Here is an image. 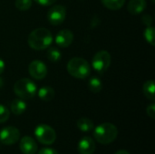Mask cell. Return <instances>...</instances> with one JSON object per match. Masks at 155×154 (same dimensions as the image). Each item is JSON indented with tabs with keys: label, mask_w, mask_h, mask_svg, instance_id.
I'll return each instance as SVG.
<instances>
[{
	"label": "cell",
	"mask_w": 155,
	"mask_h": 154,
	"mask_svg": "<svg viewBox=\"0 0 155 154\" xmlns=\"http://www.w3.org/2000/svg\"><path fill=\"white\" fill-rule=\"evenodd\" d=\"M54 37L52 33L45 27H39L33 30L27 38L28 45L34 50H45L53 43Z\"/></svg>",
	"instance_id": "6da1fadb"
},
{
	"label": "cell",
	"mask_w": 155,
	"mask_h": 154,
	"mask_svg": "<svg viewBox=\"0 0 155 154\" xmlns=\"http://www.w3.org/2000/svg\"><path fill=\"white\" fill-rule=\"evenodd\" d=\"M118 135L117 127L110 123H104L94 128V137L100 144L107 145L115 141Z\"/></svg>",
	"instance_id": "7a4b0ae2"
},
{
	"label": "cell",
	"mask_w": 155,
	"mask_h": 154,
	"mask_svg": "<svg viewBox=\"0 0 155 154\" xmlns=\"http://www.w3.org/2000/svg\"><path fill=\"white\" fill-rule=\"evenodd\" d=\"M70 75L77 79H85L90 75V64L82 57H74L69 60L66 66Z\"/></svg>",
	"instance_id": "3957f363"
},
{
	"label": "cell",
	"mask_w": 155,
	"mask_h": 154,
	"mask_svg": "<svg viewBox=\"0 0 155 154\" xmlns=\"http://www.w3.org/2000/svg\"><path fill=\"white\" fill-rule=\"evenodd\" d=\"M14 92L22 100H29L35 97L37 93L36 84L28 78H22L14 84Z\"/></svg>",
	"instance_id": "277c9868"
},
{
	"label": "cell",
	"mask_w": 155,
	"mask_h": 154,
	"mask_svg": "<svg viewBox=\"0 0 155 154\" xmlns=\"http://www.w3.org/2000/svg\"><path fill=\"white\" fill-rule=\"evenodd\" d=\"M35 135L37 141L45 145H51L56 140L55 131L47 124H39L35 130Z\"/></svg>",
	"instance_id": "5b68a950"
},
{
	"label": "cell",
	"mask_w": 155,
	"mask_h": 154,
	"mask_svg": "<svg viewBox=\"0 0 155 154\" xmlns=\"http://www.w3.org/2000/svg\"><path fill=\"white\" fill-rule=\"evenodd\" d=\"M112 57L109 52L102 50L97 52L92 59V66L95 71L102 74L105 72L111 65Z\"/></svg>",
	"instance_id": "8992f818"
},
{
	"label": "cell",
	"mask_w": 155,
	"mask_h": 154,
	"mask_svg": "<svg viewBox=\"0 0 155 154\" xmlns=\"http://www.w3.org/2000/svg\"><path fill=\"white\" fill-rule=\"evenodd\" d=\"M66 17V8L62 5H55L49 8L46 18L52 25H59L64 23Z\"/></svg>",
	"instance_id": "52a82bcc"
},
{
	"label": "cell",
	"mask_w": 155,
	"mask_h": 154,
	"mask_svg": "<svg viewBox=\"0 0 155 154\" xmlns=\"http://www.w3.org/2000/svg\"><path fill=\"white\" fill-rule=\"evenodd\" d=\"M20 132L14 126H6L0 131V143L5 145H13L18 142Z\"/></svg>",
	"instance_id": "ba28073f"
},
{
	"label": "cell",
	"mask_w": 155,
	"mask_h": 154,
	"mask_svg": "<svg viewBox=\"0 0 155 154\" xmlns=\"http://www.w3.org/2000/svg\"><path fill=\"white\" fill-rule=\"evenodd\" d=\"M29 74L35 80H43L47 75V67L42 61L34 60L28 65Z\"/></svg>",
	"instance_id": "9c48e42d"
},
{
	"label": "cell",
	"mask_w": 155,
	"mask_h": 154,
	"mask_svg": "<svg viewBox=\"0 0 155 154\" xmlns=\"http://www.w3.org/2000/svg\"><path fill=\"white\" fill-rule=\"evenodd\" d=\"M73 41H74V34L68 29H63L59 31L54 39L55 44L62 48L69 47L72 44Z\"/></svg>",
	"instance_id": "30bf717a"
},
{
	"label": "cell",
	"mask_w": 155,
	"mask_h": 154,
	"mask_svg": "<svg viewBox=\"0 0 155 154\" xmlns=\"http://www.w3.org/2000/svg\"><path fill=\"white\" fill-rule=\"evenodd\" d=\"M19 147L24 154H35L38 150L37 143L30 136H24L19 143Z\"/></svg>",
	"instance_id": "8fae6325"
},
{
	"label": "cell",
	"mask_w": 155,
	"mask_h": 154,
	"mask_svg": "<svg viewBox=\"0 0 155 154\" xmlns=\"http://www.w3.org/2000/svg\"><path fill=\"white\" fill-rule=\"evenodd\" d=\"M95 142L89 136L83 137L78 143V152L80 154H93L95 151Z\"/></svg>",
	"instance_id": "7c38bea8"
},
{
	"label": "cell",
	"mask_w": 155,
	"mask_h": 154,
	"mask_svg": "<svg viewBox=\"0 0 155 154\" xmlns=\"http://www.w3.org/2000/svg\"><path fill=\"white\" fill-rule=\"evenodd\" d=\"M146 0H130L127 5V9L130 14L135 15L143 13L146 8Z\"/></svg>",
	"instance_id": "4fadbf2b"
},
{
	"label": "cell",
	"mask_w": 155,
	"mask_h": 154,
	"mask_svg": "<svg viewBox=\"0 0 155 154\" xmlns=\"http://www.w3.org/2000/svg\"><path fill=\"white\" fill-rule=\"evenodd\" d=\"M10 110L15 115H21L26 110V103L22 99H15L10 103Z\"/></svg>",
	"instance_id": "5bb4252c"
},
{
	"label": "cell",
	"mask_w": 155,
	"mask_h": 154,
	"mask_svg": "<svg viewBox=\"0 0 155 154\" xmlns=\"http://www.w3.org/2000/svg\"><path fill=\"white\" fill-rule=\"evenodd\" d=\"M39 98L44 102H50L54 98V90L50 86H43L37 92Z\"/></svg>",
	"instance_id": "9a60e30c"
},
{
	"label": "cell",
	"mask_w": 155,
	"mask_h": 154,
	"mask_svg": "<svg viewBox=\"0 0 155 154\" xmlns=\"http://www.w3.org/2000/svg\"><path fill=\"white\" fill-rule=\"evenodd\" d=\"M143 92L145 97L151 101L155 100V86L153 80H149L146 81L143 86Z\"/></svg>",
	"instance_id": "2e32d148"
},
{
	"label": "cell",
	"mask_w": 155,
	"mask_h": 154,
	"mask_svg": "<svg viewBox=\"0 0 155 154\" xmlns=\"http://www.w3.org/2000/svg\"><path fill=\"white\" fill-rule=\"evenodd\" d=\"M76 126H77V128L81 132H84V133L91 132L94 128V125L93 121L90 120V119H88V118H85V117L80 118L76 122Z\"/></svg>",
	"instance_id": "e0dca14e"
},
{
	"label": "cell",
	"mask_w": 155,
	"mask_h": 154,
	"mask_svg": "<svg viewBox=\"0 0 155 154\" xmlns=\"http://www.w3.org/2000/svg\"><path fill=\"white\" fill-rule=\"evenodd\" d=\"M101 2L107 9L110 10H119L125 4V0H101Z\"/></svg>",
	"instance_id": "ac0fdd59"
},
{
	"label": "cell",
	"mask_w": 155,
	"mask_h": 154,
	"mask_svg": "<svg viewBox=\"0 0 155 154\" xmlns=\"http://www.w3.org/2000/svg\"><path fill=\"white\" fill-rule=\"evenodd\" d=\"M88 88L93 93H97L101 92V90L103 89V83L100 80V78L94 76L88 82Z\"/></svg>",
	"instance_id": "d6986e66"
},
{
	"label": "cell",
	"mask_w": 155,
	"mask_h": 154,
	"mask_svg": "<svg viewBox=\"0 0 155 154\" xmlns=\"http://www.w3.org/2000/svg\"><path fill=\"white\" fill-rule=\"evenodd\" d=\"M46 57L50 62L55 63L58 62L61 57H62V54L60 52V50L56 47H49V49L46 52Z\"/></svg>",
	"instance_id": "ffe728a7"
},
{
	"label": "cell",
	"mask_w": 155,
	"mask_h": 154,
	"mask_svg": "<svg viewBox=\"0 0 155 154\" xmlns=\"http://www.w3.org/2000/svg\"><path fill=\"white\" fill-rule=\"evenodd\" d=\"M33 4V0H15V5L20 11H26L28 10Z\"/></svg>",
	"instance_id": "44dd1931"
},
{
	"label": "cell",
	"mask_w": 155,
	"mask_h": 154,
	"mask_svg": "<svg viewBox=\"0 0 155 154\" xmlns=\"http://www.w3.org/2000/svg\"><path fill=\"white\" fill-rule=\"evenodd\" d=\"M144 37L151 45H154V27H153L152 25L146 26V29L144 31Z\"/></svg>",
	"instance_id": "7402d4cb"
},
{
	"label": "cell",
	"mask_w": 155,
	"mask_h": 154,
	"mask_svg": "<svg viewBox=\"0 0 155 154\" xmlns=\"http://www.w3.org/2000/svg\"><path fill=\"white\" fill-rule=\"evenodd\" d=\"M10 116V111L4 105L0 104V123H5Z\"/></svg>",
	"instance_id": "603a6c76"
},
{
	"label": "cell",
	"mask_w": 155,
	"mask_h": 154,
	"mask_svg": "<svg viewBox=\"0 0 155 154\" xmlns=\"http://www.w3.org/2000/svg\"><path fill=\"white\" fill-rule=\"evenodd\" d=\"M142 22L146 26H151L153 24V17L151 15H144L142 16Z\"/></svg>",
	"instance_id": "cb8c5ba5"
},
{
	"label": "cell",
	"mask_w": 155,
	"mask_h": 154,
	"mask_svg": "<svg viewBox=\"0 0 155 154\" xmlns=\"http://www.w3.org/2000/svg\"><path fill=\"white\" fill-rule=\"evenodd\" d=\"M146 113H147V115L152 118V119H154L155 118V104L154 103H152L150 104L147 109H146Z\"/></svg>",
	"instance_id": "d4e9b609"
},
{
	"label": "cell",
	"mask_w": 155,
	"mask_h": 154,
	"mask_svg": "<svg viewBox=\"0 0 155 154\" xmlns=\"http://www.w3.org/2000/svg\"><path fill=\"white\" fill-rule=\"evenodd\" d=\"M38 154H59L55 150L52 148H43L39 151Z\"/></svg>",
	"instance_id": "484cf974"
},
{
	"label": "cell",
	"mask_w": 155,
	"mask_h": 154,
	"mask_svg": "<svg viewBox=\"0 0 155 154\" xmlns=\"http://www.w3.org/2000/svg\"><path fill=\"white\" fill-rule=\"evenodd\" d=\"M35 1L37 4L41 5H45V6H48V5H54V3L56 0H34Z\"/></svg>",
	"instance_id": "4316f807"
},
{
	"label": "cell",
	"mask_w": 155,
	"mask_h": 154,
	"mask_svg": "<svg viewBox=\"0 0 155 154\" xmlns=\"http://www.w3.org/2000/svg\"><path fill=\"white\" fill-rule=\"evenodd\" d=\"M5 71V62L0 58V74Z\"/></svg>",
	"instance_id": "83f0119b"
},
{
	"label": "cell",
	"mask_w": 155,
	"mask_h": 154,
	"mask_svg": "<svg viewBox=\"0 0 155 154\" xmlns=\"http://www.w3.org/2000/svg\"><path fill=\"white\" fill-rule=\"evenodd\" d=\"M115 154H130L126 150H120V151H118Z\"/></svg>",
	"instance_id": "f1b7e54d"
},
{
	"label": "cell",
	"mask_w": 155,
	"mask_h": 154,
	"mask_svg": "<svg viewBox=\"0 0 155 154\" xmlns=\"http://www.w3.org/2000/svg\"><path fill=\"white\" fill-rule=\"evenodd\" d=\"M4 84V83H3V79H1L0 78V87H2V85Z\"/></svg>",
	"instance_id": "f546056e"
},
{
	"label": "cell",
	"mask_w": 155,
	"mask_h": 154,
	"mask_svg": "<svg viewBox=\"0 0 155 154\" xmlns=\"http://www.w3.org/2000/svg\"><path fill=\"white\" fill-rule=\"evenodd\" d=\"M152 2H153V3H154V0H152Z\"/></svg>",
	"instance_id": "4dcf8cb0"
}]
</instances>
